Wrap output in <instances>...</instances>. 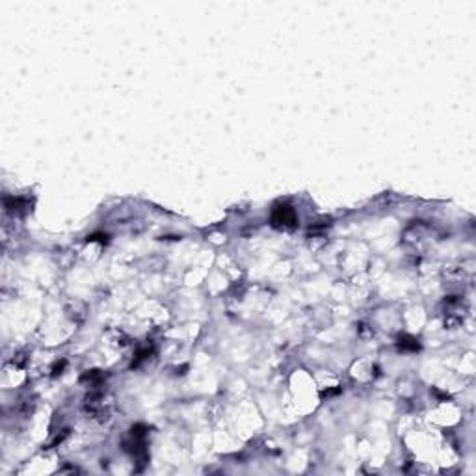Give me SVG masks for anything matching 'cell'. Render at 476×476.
Returning <instances> with one entry per match:
<instances>
[{
  "label": "cell",
  "mask_w": 476,
  "mask_h": 476,
  "mask_svg": "<svg viewBox=\"0 0 476 476\" xmlns=\"http://www.w3.org/2000/svg\"><path fill=\"white\" fill-rule=\"evenodd\" d=\"M272 224H274L275 227H289V225H294L296 224V212L290 209V207H287V205L277 207V209L274 210V214H272Z\"/></svg>",
  "instance_id": "obj_1"
},
{
  "label": "cell",
  "mask_w": 476,
  "mask_h": 476,
  "mask_svg": "<svg viewBox=\"0 0 476 476\" xmlns=\"http://www.w3.org/2000/svg\"><path fill=\"white\" fill-rule=\"evenodd\" d=\"M400 348L402 350H418V344H417V340L413 339V337H404V339H400Z\"/></svg>",
  "instance_id": "obj_2"
}]
</instances>
